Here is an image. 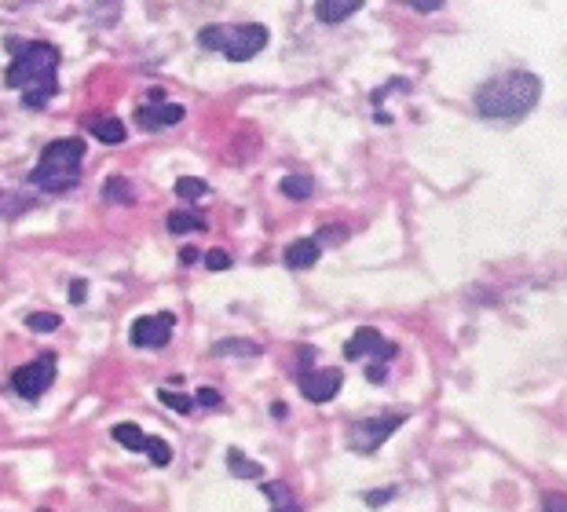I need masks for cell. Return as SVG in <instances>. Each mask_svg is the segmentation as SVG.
Listing matches in <instances>:
<instances>
[{"instance_id":"obj_26","label":"cell","mask_w":567,"mask_h":512,"mask_svg":"<svg viewBox=\"0 0 567 512\" xmlns=\"http://www.w3.org/2000/svg\"><path fill=\"white\" fill-rule=\"evenodd\" d=\"M194 400H198L202 407H209V410H220V407H223V395H220L216 388H198Z\"/></svg>"},{"instance_id":"obj_14","label":"cell","mask_w":567,"mask_h":512,"mask_svg":"<svg viewBox=\"0 0 567 512\" xmlns=\"http://www.w3.org/2000/svg\"><path fill=\"white\" fill-rule=\"evenodd\" d=\"M165 223H168V231H173V235H198V231H205V220L198 212H187V209L168 212Z\"/></svg>"},{"instance_id":"obj_30","label":"cell","mask_w":567,"mask_h":512,"mask_svg":"<svg viewBox=\"0 0 567 512\" xmlns=\"http://www.w3.org/2000/svg\"><path fill=\"white\" fill-rule=\"evenodd\" d=\"M545 512H567V498L563 494H549L545 498Z\"/></svg>"},{"instance_id":"obj_1","label":"cell","mask_w":567,"mask_h":512,"mask_svg":"<svg viewBox=\"0 0 567 512\" xmlns=\"http://www.w3.org/2000/svg\"><path fill=\"white\" fill-rule=\"evenodd\" d=\"M4 48L15 55L12 67H8V77L4 85L8 88H19L22 92V103L33 110H40L51 95H55V74H59V63L63 55L55 44L48 40H19V37H8Z\"/></svg>"},{"instance_id":"obj_12","label":"cell","mask_w":567,"mask_h":512,"mask_svg":"<svg viewBox=\"0 0 567 512\" xmlns=\"http://www.w3.org/2000/svg\"><path fill=\"white\" fill-rule=\"evenodd\" d=\"M319 256H322V249L315 246V238H297V242L286 249V267H293V271H308Z\"/></svg>"},{"instance_id":"obj_23","label":"cell","mask_w":567,"mask_h":512,"mask_svg":"<svg viewBox=\"0 0 567 512\" xmlns=\"http://www.w3.org/2000/svg\"><path fill=\"white\" fill-rule=\"evenodd\" d=\"M158 400H161L168 410H176V414H191V410H194V400H191V395L173 391V388H161V391H158Z\"/></svg>"},{"instance_id":"obj_8","label":"cell","mask_w":567,"mask_h":512,"mask_svg":"<svg viewBox=\"0 0 567 512\" xmlns=\"http://www.w3.org/2000/svg\"><path fill=\"white\" fill-rule=\"evenodd\" d=\"M395 352H400V348H395V345H388V340L377 333V329H359V333H352L348 337V345H345V359L348 363H359V359H374V363H388V359H395Z\"/></svg>"},{"instance_id":"obj_17","label":"cell","mask_w":567,"mask_h":512,"mask_svg":"<svg viewBox=\"0 0 567 512\" xmlns=\"http://www.w3.org/2000/svg\"><path fill=\"white\" fill-rule=\"evenodd\" d=\"M227 465H231V476H238V480H260L264 476V469L253 458H246L242 450H227Z\"/></svg>"},{"instance_id":"obj_10","label":"cell","mask_w":567,"mask_h":512,"mask_svg":"<svg viewBox=\"0 0 567 512\" xmlns=\"http://www.w3.org/2000/svg\"><path fill=\"white\" fill-rule=\"evenodd\" d=\"M184 106L180 103H161V106H143L136 110V121L143 129H168V125H180L184 121Z\"/></svg>"},{"instance_id":"obj_33","label":"cell","mask_w":567,"mask_h":512,"mask_svg":"<svg viewBox=\"0 0 567 512\" xmlns=\"http://www.w3.org/2000/svg\"><path fill=\"white\" fill-rule=\"evenodd\" d=\"M44 512H48V508H44Z\"/></svg>"},{"instance_id":"obj_25","label":"cell","mask_w":567,"mask_h":512,"mask_svg":"<svg viewBox=\"0 0 567 512\" xmlns=\"http://www.w3.org/2000/svg\"><path fill=\"white\" fill-rule=\"evenodd\" d=\"M345 238H348V227L337 223V227H322V235L315 238V246L322 249V246H337V242H345Z\"/></svg>"},{"instance_id":"obj_9","label":"cell","mask_w":567,"mask_h":512,"mask_svg":"<svg viewBox=\"0 0 567 512\" xmlns=\"http://www.w3.org/2000/svg\"><path fill=\"white\" fill-rule=\"evenodd\" d=\"M297 384H301L304 400H311V403H329L333 395L340 391V384H345V373H340V370H308V373L297 377Z\"/></svg>"},{"instance_id":"obj_13","label":"cell","mask_w":567,"mask_h":512,"mask_svg":"<svg viewBox=\"0 0 567 512\" xmlns=\"http://www.w3.org/2000/svg\"><path fill=\"white\" fill-rule=\"evenodd\" d=\"M92 132H95V139L106 143V147L125 143V121L113 118V113H103V118H95V121H92Z\"/></svg>"},{"instance_id":"obj_20","label":"cell","mask_w":567,"mask_h":512,"mask_svg":"<svg viewBox=\"0 0 567 512\" xmlns=\"http://www.w3.org/2000/svg\"><path fill=\"white\" fill-rule=\"evenodd\" d=\"M209 194V184L202 180V176H180L176 180V198H184V202H202Z\"/></svg>"},{"instance_id":"obj_4","label":"cell","mask_w":567,"mask_h":512,"mask_svg":"<svg viewBox=\"0 0 567 512\" xmlns=\"http://www.w3.org/2000/svg\"><path fill=\"white\" fill-rule=\"evenodd\" d=\"M198 44L209 51L227 55L231 63H246L256 51L267 48V30L260 22H227V26H205L198 33Z\"/></svg>"},{"instance_id":"obj_24","label":"cell","mask_w":567,"mask_h":512,"mask_svg":"<svg viewBox=\"0 0 567 512\" xmlns=\"http://www.w3.org/2000/svg\"><path fill=\"white\" fill-rule=\"evenodd\" d=\"M26 326H30L33 333H55V329H59V315H51V311H33V315L26 319Z\"/></svg>"},{"instance_id":"obj_22","label":"cell","mask_w":567,"mask_h":512,"mask_svg":"<svg viewBox=\"0 0 567 512\" xmlns=\"http://www.w3.org/2000/svg\"><path fill=\"white\" fill-rule=\"evenodd\" d=\"M212 355H260V348L253 345V340H220V345H212Z\"/></svg>"},{"instance_id":"obj_21","label":"cell","mask_w":567,"mask_h":512,"mask_svg":"<svg viewBox=\"0 0 567 512\" xmlns=\"http://www.w3.org/2000/svg\"><path fill=\"white\" fill-rule=\"evenodd\" d=\"M143 454L158 465V469H165L168 462H173V446H168L165 439H158V436H147V443H143Z\"/></svg>"},{"instance_id":"obj_2","label":"cell","mask_w":567,"mask_h":512,"mask_svg":"<svg viewBox=\"0 0 567 512\" xmlns=\"http://www.w3.org/2000/svg\"><path fill=\"white\" fill-rule=\"evenodd\" d=\"M542 99V81L527 70L498 74L480 85L476 92V113L483 121H520Z\"/></svg>"},{"instance_id":"obj_3","label":"cell","mask_w":567,"mask_h":512,"mask_svg":"<svg viewBox=\"0 0 567 512\" xmlns=\"http://www.w3.org/2000/svg\"><path fill=\"white\" fill-rule=\"evenodd\" d=\"M81 161H85V143L77 136L70 139H51L40 150V161L30 173V184L48 191V194H63L70 187H77L81 180Z\"/></svg>"},{"instance_id":"obj_15","label":"cell","mask_w":567,"mask_h":512,"mask_svg":"<svg viewBox=\"0 0 567 512\" xmlns=\"http://www.w3.org/2000/svg\"><path fill=\"white\" fill-rule=\"evenodd\" d=\"M264 494H267V501H271V512H301V501L290 494V487L286 483H267L264 487Z\"/></svg>"},{"instance_id":"obj_28","label":"cell","mask_w":567,"mask_h":512,"mask_svg":"<svg viewBox=\"0 0 567 512\" xmlns=\"http://www.w3.org/2000/svg\"><path fill=\"white\" fill-rule=\"evenodd\" d=\"M392 498H395V487H388V490H370V494H366V505H370V508H381V505H388Z\"/></svg>"},{"instance_id":"obj_18","label":"cell","mask_w":567,"mask_h":512,"mask_svg":"<svg viewBox=\"0 0 567 512\" xmlns=\"http://www.w3.org/2000/svg\"><path fill=\"white\" fill-rule=\"evenodd\" d=\"M278 191L286 194V198H297V202H304V198H311V191H315V180L311 176H304V173H297V176H286L278 184Z\"/></svg>"},{"instance_id":"obj_16","label":"cell","mask_w":567,"mask_h":512,"mask_svg":"<svg viewBox=\"0 0 567 512\" xmlns=\"http://www.w3.org/2000/svg\"><path fill=\"white\" fill-rule=\"evenodd\" d=\"M103 198L113 202V205H132V202H136V187H132L125 176H110V180L103 184Z\"/></svg>"},{"instance_id":"obj_5","label":"cell","mask_w":567,"mask_h":512,"mask_svg":"<svg viewBox=\"0 0 567 512\" xmlns=\"http://www.w3.org/2000/svg\"><path fill=\"white\" fill-rule=\"evenodd\" d=\"M51 381H55V355L51 352H44L40 359H33L12 373V388L22 395V400H40V395L51 388Z\"/></svg>"},{"instance_id":"obj_27","label":"cell","mask_w":567,"mask_h":512,"mask_svg":"<svg viewBox=\"0 0 567 512\" xmlns=\"http://www.w3.org/2000/svg\"><path fill=\"white\" fill-rule=\"evenodd\" d=\"M205 267L209 271H227V267H231V256H227L223 249H209L205 253Z\"/></svg>"},{"instance_id":"obj_6","label":"cell","mask_w":567,"mask_h":512,"mask_svg":"<svg viewBox=\"0 0 567 512\" xmlns=\"http://www.w3.org/2000/svg\"><path fill=\"white\" fill-rule=\"evenodd\" d=\"M173 329H176V315L173 311H158V315H143V319H136L132 322V333H129V340L136 348H165L168 340H173Z\"/></svg>"},{"instance_id":"obj_11","label":"cell","mask_w":567,"mask_h":512,"mask_svg":"<svg viewBox=\"0 0 567 512\" xmlns=\"http://www.w3.org/2000/svg\"><path fill=\"white\" fill-rule=\"evenodd\" d=\"M359 8H363L359 0H329V4H315V19L326 22V26H337V22L352 19Z\"/></svg>"},{"instance_id":"obj_19","label":"cell","mask_w":567,"mask_h":512,"mask_svg":"<svg viewBox=\"0 0 567 512\" xmlns=\"http://www.w3.org/2000/svg\"><path fill=\"white\" fill-rule=\"evenodd\" d=\"M113 439H118L125 450H143L147 432L140 425H132V421H122V425H113Z\"/></svg>"},{"instance_id":"obj_31","label":"cell","mask_w":567,"mask_h":512,"mask_svg":"<svg viewBox=\"0 0 567 512\" xmlns=\"http://www.w3.org/2000/svg\"><path fill=\"white\" fill-rule=\"evenodd\" d=\"M198 256H202V253H198L194 246H187V249H180V264H184V267H191V264H198Z\"/></svg>"},{"instance_id":"obj_32","label":"cell","mask_w":567,"mask_h":512,"mask_svg":"<svg viewBox=\"0 0 567 512\" xmlns=\"http://www.w3.org/2000/svg\"><path fill=\"white\" fill-rule=\"evenodd\" d=\"M85 290H88V286H85V282L77 278L74 286H70V297H74V304H81V301H85Z\"/></svg>"},{"instance_id":"obj_7","label":"cell","mask_w":567,"mask_h":512,"mask_svg":"<svg viewBox=\"0 0 567 512\" xmlns=\"http://www.w3.org/2000/svg\"><path fill=\"white\" fill-rule=\"evenodd\" d=\"M407 421V414H381V418H370V421H359L352 425V450L359 454H374L395 428Z\"/></svg>"},{"instance_id":"obj_29","label":"cell","mask_w":567,"mask_h":512,"mask_svg":"<svg viewBox=\"0 0 567 512\" xmlns=\"http://www.w3.org/2000/svg\"><path fill=\"white\" fill-rule=\"evenodd\" d=\"M366 377H370V384H384V381H388V366H381V363H370Z\"/></svg>"}]
</instances>
